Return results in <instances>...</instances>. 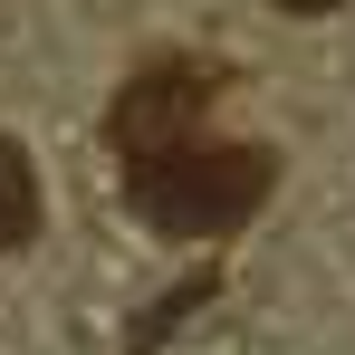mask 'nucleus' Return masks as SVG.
<instances>
[{"label": "nucleus", "mask_w": 355, "mask_h": 355, "mask_svg": "<svg viewBox=\"0 0 355 355\" xmlns=\"http://www.w3.org/2000/svg\"><path fill=\"white\" fill-rule=\"evenodd\" d=\"M279 164L259 144H173L154 164H125V202L154 221L164 240H211V231H240L259 202H269Z\"/></svg>", "instance_id": "f257e3e1"}, {"label": "nucleus", "mask_w": 355, "mask_h": 355, "mask_svg": "<svg viewBox=\"0 0 355 355\" xmlns=\"http://www.w3.org/2000/svg\"><path fill=\"white\" fill-rule=\"evenodd\" d=\"M39 231V173H29V144L0 135V250H29Z\"/></svg>", "instance_id": "7ed1b4c3"}, {"label": "nucleus", "mask_w": 355, "mask_h": 355, "mask_svg": "<svg viewBox=\"0 0 355 355\" xmlns=\"http://www.w3.org/2000/svg\"><path fill=\"white\" fill-rule=\"evenodd\" d=\"M211 96H221V67H211V58H154V67H135V77L116 87L106 144H116L125 164H154V154H173V144L202 135Z\"/></svg>", "instance_id": "f03ea898"}, {"label": "nucleus", "mask_w": 355, "mask_h": 355, "mask_svg": "<svg viewBox=\"0 0 355 355\" xmlns=\"http://www.w3.org/2000/svg\"><path fill=\"white\" fill-rule=\"evenodd\" d=\"M269 10H288V19H327V10H346V0H269Z\"/></svg>", "instance_id": "20e7f679"}]
</instances>
